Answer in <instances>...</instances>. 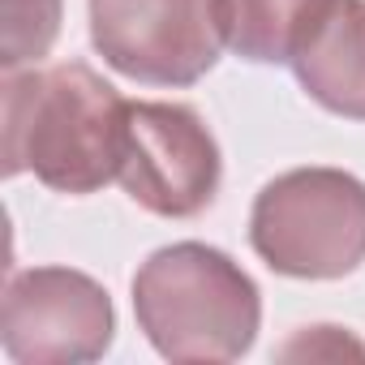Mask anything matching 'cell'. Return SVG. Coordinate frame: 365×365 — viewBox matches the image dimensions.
I'll list each match as a JSON object with an SVG mask.
<instances>
[{
    "instance_id": "obj_1",
    "label": "cell",
    "mask_w": 365,
    "mask_h": 365,
    "mask_svg": "<svg viewBox=\"0 0 365 365\" xmlns=\"http://www.w3.org/2000/svg\"><path fill=\"white\" fill-rule=\"evenodd\" d=\"M129 99L91 65L5 73V176L35 172L56 194H95L120 176Z\"/></svg>"
},
{
    "instance_id": "obj_2",
    "label": "cell",
    "mask_w": 365,
    "mask_h": 365,
    "mask_svg": "<svg viewBox=\"0 0 365 365\" xmlns=\"http://www.w3.org/2000/svg\"><path fill=\"white\" fill-rule=\"evenodd\" d=\"M133 314L163 361H237L262 327V292L215 245L176 241L133 275Z\"/></svg>"
},
{
    "instance_id": "obj_3",
    "label": "cell",
    "mask_w": 365,
    "mask_h": 365,
    "mask_svg": "<svg viewBox=\"0 0 365 365\" xmlns=\"http://www.w3.org/2000/svg\"><path fill=\"white\" fill-rule=\"evenodd\" d=\"M254 254L288 279H344L365 262V180L344 168H292L250 211Z\"/></svg>"
},
{
    "instance_id": "obj_5",
    "label": "cell",
    "mask_w": 365,
    "mask_h": 365,
    "mask_svg": "<svg viewBox=\"0 0 365 365\" xmlns=\"http://www.w3.org/2000/svg\"><path fill=\"white\" fill-rule=\"evenodd\" d=\"M116 180L142 211L194 220L220 194V142L190 103H129Z\"/></svg>"
},
{
    "instance_id": "obj_4",
    "label": "cell",
    "mask_w": 365,
    "mask_h": 365,
    "mask_svg": "<svg viewBox=\"0 0 365 365\" xmlns=\"http://www.w3.org/2000/svg\"><path fill=\"white\" fill-rule=\"evenodd\" d=\"M91 43L129 82L194 86L232 43L228 0H91Z\"/></svg>"
},
{
    "instance_id": "obj_8",
    "label": "cell",
    "mask_w": 365,
    "mask_h": 365,
    "mask_svg": "<svg viewBox=\"0 0 365 365\" xmlns=\"http://www.w3.org/2000/svg\"><path fill=\"white\" fill-rule=\"evenodd\" d=\"M318 0H228L232 52L254 65H288L292 43Z\"/></svg>"
},
{
    "instance_id": "obj_9",
    "label": "cell",
    "mask_w": 365,
    "mask_h": 365,
    "mask_svg": "<svg viewBox=\"0 0 365 365\" xmlns=\"http://www.w3.org/2000/svg\"><path fill=\"white\" fill-rule=\"evenodd\" d=\"M61 0H5V35H0V65L22 69L35 65L52 52L56 35H61Z\"/></svg>"
},
{
    "instance_id": "obj_6",
    "label": "cell",
    "mask_w": 365,
    "mask_h": 365,
    "mask_svg": "<svg viewBox=\"0 0 365 365\" xmlns=\"http://www.w3.org/2000/svg\"><path fill=\"white\" fill-rule=\"evenodd\" d=\"M116 309L99 279L69 267L18 271L0 305V344L18 365H82L112 348Z\"/></svg>"
},
{
    "instance_id": "obj_7",
    "label": "cell",
    "mask_w": 365,
    "mask_h": 365,
    "mask_svg": "<svg viewBox=\"0 0 365 365\" xmlns=\"http://www.w3.org/2000/svg\"><path fill=\"white\" fill-rule=\"evenodd\" d=\"M288 65L318 108L365 120V0H318Z\"/></svg>"
}]
</instances>
